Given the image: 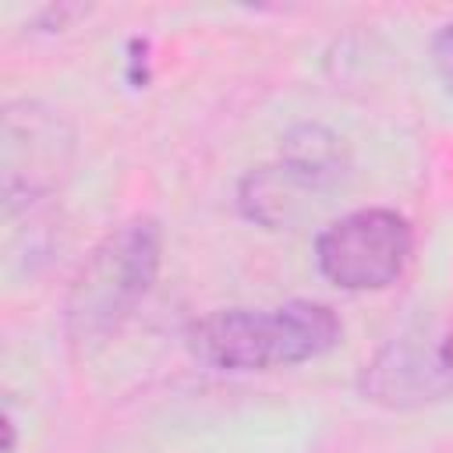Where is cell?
I'll list each match as a JSON object with an SVG mask.
<instances>
[{"label":"cell","instance_id":"cell-1","mask_svg":"<svg viewBox=\"0 0 453 453\" xmlns=\"http://www.w3.org/2000/svg\"><path fill=\"white\" fill-rule=\"evenodd\" d=\"M343 322L322 301L219 308L188 326V350L216 372H269L329 354Z\"/></svg>","mask_w":453,"mask_h":453},{"label":"cell","instance_id":"cell-2","mask_svg":"<svg viewBox=\"0 0 453 453\" xmlns=\"http://www.w3.org/2000/svg\"><path fill=\"white\" fill-rule=\"evenodd\" d=\"M163 255L159 223L149 216L113 226L78 265L67 301L64 329L74 343H96L120 329V322L145 301L156 283Z\"/></svg>","mask_w":453,"mask_h":453},{"label":"cell","instance_id":"cell-3","mask_svg":"<svg viewBox=\"0 0 453 453\" xmlns=\"http://www.w3.org/2000/svg\"><path fill=\"white\" fill-rule=\"evenodd\" d=\"M368 403L411 411L453 396V319H428L389 336L361 368Z\"/></svg>","mask_w":453,"mask_h":453},{"label":"cell","instance_id":"cell-4","mask_svg":"<svg viewBox=\"0 0 453 453\" xmlns=\"http://www.w3.org/2000/svg\"><path fill=\"white\" fill-rule=\"evenodd\" d=\"M414 251V230L396 209H357L315 237L319 273L343 290H382L400 280Z\"/></svg>","mask_w":453,"mask_h":453},{"label":"cell","instance_id":"cell-5","mask_svg":"<svg viewBox=\"0 0 453 453\" xmlns=\"http://www.w3.org/2000/svg\"><path fill=\"white\" fill-rule=\"evenodd\" d=\"M71 156V131L64 120L39 106L21 103L4 113V198L7 212L28 209L42 216L50 195Z\"/></svg>","mask_w":453,"mask_h":453},{"label":"cell","instance_id":"cell-6","mask_svg":"<svg viewBox=\"0 0 453 453\" xmlns=\"http://www.w3.org/2000/svg\"><path fill=\"white\" fill-rule=\"evenodd\" d=\"M343 166H347V156H343L340 138L319 124H304V127L290 131L283 142L280 170L287 177H294L308 195L336 184Z\"/></svg>","mask_w":453,"mask_h":453},{"label":"cell","instance_id":"cell-7","mask_svg":"<svg viewBox=\"0 0 453 453\" xmlns=\"http://www.w3.org/2000/svg\"><path fill=\"white\" fill-rule=\"evenodd\" d=\"M432 64H435L442 85L453 92V21L442 25V28L432 35Z\"/></svg>","mask_w":453,"mask_h":453}]
</instances>
